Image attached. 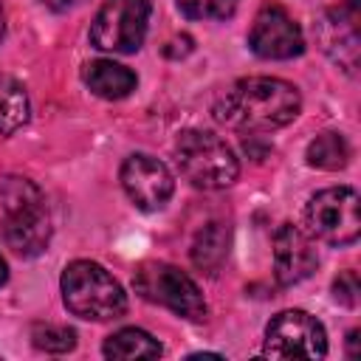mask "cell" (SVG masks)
I'll use <instances>...</instances> for the list:
<instances>
[{"instance_id":"6da1fadb","label":"cell","mask_w":361,"mask_h":361,"mask_svg":"<svg viewBox=\"0 0 361 361\" xmlns=\"http://www.w3.org/2000/svg\"><path fill=\"white\" fill-rule=\"evenodd\" d=\"M302 110L299 90L276 76H245L223 90L212 107L214 118L240 133H271L290 124Z\"/></svg>"},{"instance_id":"7a4b0ae2","label":"cell","mask_w":361,"mask_h":361,"mask_svg":"<svg viewBox=\"0 0 361 361\" xmlns=\"http://www.w3.org/2000/svg\"><path fill=\"white\" fill-rule=\"evenodd\" d=\"M0 206H3V240L20 257H37L51 240V220L45 197L37 183L20 175L0 180Z\"/></svg>"},{"instance_id":"3957f363","label":"cell","mask_w":361,"mask_h":361,"mask_svg":"<svg viewBox=\"0 0 361 361\" xmlns=\"http://www.w3.org/2000/svg\"><path fill=\"white\" fill-rule=\"evenodd\" d=\"M59 288L65 307L79 319L107 322L118 319L127 310V293L99 262L73 259L71 265H65Z\"/></svg>"},{"instance_id":"277c9868","label":"cell","mask_w":361,"mask_h":361,"mask_svg":"<svg viewBox=\"0 0 361 361\" xmlns=\"http://www.w3.org/2000/svg\"><path fill=\"white\" fill-rule=\"evenodd\" d=\"M175 161L183 178L197 189H226L240 175L234 149L209 130L180 133L175 141Z\"/></svg>"},{"instance_id":"5b68a950","label":"cell","mask_w":361,"mask_h":361,"mask_svg":"<svg viewBox=\"0 0 361 361\" xmlns=\"http://www.w3.org/2000/svg\"><path fill=\"white\" fill-rule=\"evenodd\" d=\"M133 285L152 305L169 307L172 313L183 316L189 322L206 319V299H203L197 282L169 262H144L135 271Z\"/></svg>"},{"instance_id":"8992f818","label":"cell","mask_w":361,"mask_h":361,"mask_svg":"<svg viewBox=\"0 0 361 361\" xmlns=\"http://www.w3.org/2000/svg\"><path fill=\"white\" fill-rule=\"evenodd\" d=\"M307 234L327 245H353L361 234L358 192L353 186H333L316 192L305 206Z\"/></svg>"},{"instance_id":"52a82bcc","label":"cell","mask_w":361,"mask_h":361,"mask_svg":"<svg viewBox=\"0 0 361 361\" xmlns=\"http://www.w3.org/2000/svg\"><path fill=\"white\" fill-rule=\"evenodd\" d=\"M149 0H104L90 23V42L99 51L135 54L147 37Z\"/></svg>"},{"instance_id":"ba28073f","label":"cell","mask_w":361,"mask_h":361,"mask_svg":"<svg viewBox=\"0 0 361 361\" xmlns=\"http://www.w3.org/2000/svg\"><path fill=\"white\" fill-rule=\"evenodd\" d=\"M265 358H324L327 333L324 324L305 310H282L265 327Z\"/></svg>"},{"instance_id":"9c48e42d","label":"cell","mask_w":361,"mask_h":361,"mask_svg":"<svg viewBox=\"0 0 361 361\" xmlns=\"http://www.w3.org/2000/svg\"><path fill=\"white\" fill-rule=\"evenodd\" d=\"M248 45L262 59H293L305 51V37L282 6H262L248 31Z\"/></svg>"},{"instance_id":"30bf717a","label":"cell","mask_w":361,"mask_h":361,"mask_svg":"<svg viewBox=\"0 0 361 361\" xmlns=\"http://www.w3.org/2000/svg\"><path fill=\"white\" fill-rule=\"evenodd\" d=\"M121 186L127 197L144 212L164 209L175 192L172 172L147 152H135L121 164Z\"/></svg>"},{"instance_id":"8fae6325","label":"cell","mask_w":361,"mask_h":361,"mask_svg":"<svg viewBox=\"0 0 361 361\" xmlns=\"http://www.w3.org/2000/svg\"><path fill=\"white\" fill-rule=\"evenodd\" d=\"M324 54L347 73L358 68V3L347 0L338 8H327L316 25Z\"/></svg>"},{"instance_id":"7c38bea8","label":"cell","mask_w":361,"mask_h":361,"mask_svg":"<svg viewBox=\"0 0 361 361\" xmlns=\"http://www.w3.org/2000/svg\"><path fill=\"white\" fill-rule=\"evenodd\" d=\"M319 265L316 248L310 243V237L290 226L282 223L274 234V274L279 285H296L302 279H307Z\"/></svg>"},{"instance_id":"4fadbf2b","label":"cell","mask_w":361,"mask_h":361,"mask_svg":"<svg viewBox=\"0 0 361 361\" xmlns=\"http://www.w3.org/2000/svg\"><path fill=\"white\" fill-rule=\"evenodd\" d=\"M85 85L102 99H124L135 90V73L113 59H96L85 65Z\"/></svg>"},{"instance_id":"5bb4252c","label":"cell","mask_w":361,"mask_h":361,"mask_svg":"<svg viewBox=\"0 0 361 361\" xmlns=\"http://www.w3.org/2000/svg\"><path fill=\"white\" fill-rule=\"evenodd\" d=\"M104 358H158L164 350L158 344V338H152L149 333L138 330V327H121L113 336H107L104 347H102Z\"/></svg>"},{"instance_id":"9a60e30c","label":"cell","mask_w":361,"mask_h":361,"mask_svg":"<svg viewBox=\"0 0 361 361\" xmlns=\"http://www.w3.org/2000/svg\"><path fill=\"white\" fill-rule=\"evenodd\" d=\"M226 254H228V228L223 223H209L197 231L195 243H192V262L206 271V274H214L223 262H226Z\"/></svg>"},{"instance_id":"2e32d148","label":"cell","mask_w":361,"mask_h":361,"mask_svg":"<svg viewBox=\"0 0 361 361\" xmlns=\"http://www.w3.org/2000/svg\"><path fill=\"white\" fill-rule=\"evenodd\" d=\"M28 113L31 104L25 87L11 76H0V135L17 133L28 121Z\"/></svg>"},{"instance_id":"e0dca14e","label":"cell","mask_w":361,"mask_h":361,"mask_svg":"<svg viewBox=\"0 0 361 361\" xmlns=\"http://www.w3.org/2000/svg\"><path fill=\"white\" fill-rule=\"evenodd\" d=\"M350 161V147L341 133H322L307 144V164L316 169H344Z\"/></svg>"},{"instance_id":"ac0fdd59","label":"cell","mask_w":361,"mask_h":361,"mask_svg":"<svg viewBox=\"0 0 361 361\" xmlns=\"http://www.w3.org/2000/svg\"><path fill=\"white\" fill-rule=\"evenodd\" d=\"M31 341L42 353H71L76 347V333L65 324H34Z\"/></svg>"},{"instance_id":"d6986e66","label":"cell","mask_w":361,"mask_h":361,"mask_svg":"<svg viewBox=\"0 0 361 361\" xmlns=\"http://www.w3.org/2000/svg\"><path fill=\"white\" fill-rule=\"evenodd\" d=\"M189 20H226L237 11L240 0H175Z\"/></svg>"},{"instance_id":"ffe728a7","label":"cell","mask_w":361,"mask_h":361,"mask_svg":"<svg viewBox=\"0 0 361 361\" xmlns=\"http://www.w3.org/2000/svg\"><path fill=\"white\" fill-rule=\"evenodd\" d=\"M333 296H336L341 305H347V307H353V305L358 302V276H355V271H344V274L336 276V282H333Z\"/></svg>"},{"instance_id":"44dd1931","label":"cell","mask_w":361,"mask_h":361,"mask_svg":"<svg viewBox=\"0 0 361 361\" xmlns=\"http://www.w3.org/2000/svg\"><path fill=\"white\" fill-rule=\"evenodd\" d=\"M48 8H54V11H65V8H73V6H79V3H85V0H42Z\"/></svg>"},{"instance_id":"7402d4cb","label":"cell","mask_w":361,"mask_h":361,"mask_svg":"<svg viewBox=\"0 0 361 361\" xmlns=\"http://www.w3.org/2000/svg\"><path fill=\"white\" fill-rule=\"evenodd\" d=\"M355 341H358V330H353V333L347 336V347H350V355H353V358L358 355V350H355Z\"/></svg>"},{"instance_id":"603a6c76","label":"cell","mask_w":361,"mask_h":361,"mask_svg":"<svg viewBox=\"0 0 361 361\" xmlns=\"http://www.w3.org/2000/svg\"><path fill=\"white\" fill-rule=\"evenodd\" d=\"M6 279H8V268H6V259L0 257V285H6Z\"/></svg>"},{"instance_id":"cb8c5ba5","label":"cell","mask_w":361,"mask_h":361,"mask_svg":"<svg viewBox=\"0 0 361 361\" xmlns=\"http://www.w3.org/2000/svg\"><path fill=\"white\" fill-rule=\"evenodd\" d=\"M3 31H6V20H3V11H0V39H3Z\"/></svg>"}]
</instances>
